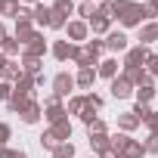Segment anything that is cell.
Here are the masks:
<instances>
[{
  "mask_svg": "<svg viewBox=\"0 0 158 158\" xmlns=\"http://www.w3.org/2000/svg\"><path fill=\"white\" fill-rule=\"evenodd\" d=\"M3 3H6V0H0V13H3Z\"/></svg>",
  "mask_w": 158,
  "mask_h": 158,
  "instance_id": "d6a6232c",
  "label": "cell"
},
{
  "mask_svg": "<svg viewBox=\"0 0 158 158\" xmlns=\"http://www.w3.org/2000/svg\"><path fill=\"white\" fill-rule=\"evenodd\" d=\"M136 96H139V102H149V99L155 96V90H152V84H139V87H136Z\"/></svg>",
  "mask_w": 158,
  "mask_h": 158,
  "instance_id": "44dd1931",
  "label": "cell"
},
{
  "mask_svg": "<svg viewBox=\"0 0 158 158\" xmlns=\"http://www.w3.org/2000/svg\"><path fill=\"white\" fill-rule=\"evenodd\" d=\"M44 53H47V44H44V37H37V34H34V37L25 44V56H28V59H40Z\"/></svg>",
  "mask_w": 158,
  "mask_h": 158,
  "instance_id": "3957f363",
  "label": "cell"
},
{
  "mask_svg": "<svg viewBox=\"0 0 158 158\" xmlns=\"http://www.w3.org/2000/svg\"><path fill=\"white\" fill-rule=\"evenodd\" d=\"M143 149H146V152H158V133H152V136H149V143H146Z\"/></svg>",
  "mask_w": 158,
  "mask_h": 158,
  "instance_id": "484cf974",
  "label": "cell"
},
{
  "mask_svg": "<svg viewBox=\"0 0 158 158\" xmlns=\"http://www.w3.org/2000/svg\"><path fill=\"white\" fill-rule=\"evenodd\" d=\"M106 47L109 50H127V37H124V31H109V37H106Z\"/></svg>",
  "mask_w": 158,
  "mask_h": 158,
  "instance_id": "8992f818",
  "label": "cell"
},
{
  "mask_svg": "<svg viewBox=\"0 0 158 158\" xmlns=\"http://www.w3.org/2000/svg\"><path fill=\"white\" fill-rule=\"evenodd\" d=\"M0 74H3L6 81H19V74H22V68H19L16 62H6V65H3V71H0Z\"/></svg>",
  "mask_w": 158,
  "mask_h": 158,
  "instance_id": "4fadbf2b",
  "label": "cell"
},
{
  "mask_svg": "<svg viewBox=\"0 0 158 158\" xmlns=\"http://www.w3.org/2000/svg\"><path fill=\"white\" fill-rule=\"evenodd\" d=\"M152 40H158V25H143L139 28V47H146Z\"/></svg>",
  "mask_w": 158,
  "mask_h": 158,
  "instance_id": "30bf717a",
  "label": "cell"
},
{
  "mask_svg": "<svg viewBox=\"0 0 158 158\" xmlns=\"http://www.w3.org/2000/svg\"><path fill=\"white\" fill-rule=\"evenodd\" d=\"M143 62H149V50H146V47H133V50L127 53V65L143 68Z\"/></svg>",
  "mask_w": 158,
  "mask_h": 158,
  "instance_id": "5b68a950",
  "label": "cell"
},
{
  "mask_svg": "<svg viewBox=\"0 0 158 158\" xmlns=\"http://www.w3.org/2000/svg\"><path fill=\"white\" fill-rule=\"evenodd\" d=\"M90 146H93L96 152H106V149H109V139H106L102 133H90Z\"/></svg>",
  "mask_w": 158,
  "mask_h": 158,
  "instance_id": "ac0fdd59",
  "label": "cell"
},
{
  "mask_svg": "<svg viewBox=\"0 0 158 158\" xmlns=\"http://www.w3.org/2000/svg\"><path fill=\"white\" fill-rule=\"evenodd\" d=\"M31 37H34V28H31V22H19V25H16V40H19V44H28Z\"/></svg>",
  "mask_w": 158,
  "mask_h": 158,
  "instance_id": "9c48e42d",
  "label": "cell"
},
{
  "mask_svg": "<svg viewBox=\"0 0 158 158\" xmlns=\"http://www.w3.org/2000/svg\"><path fill=\"white\" fill-rule=\"evenodd\" d=\"M149 68H152V74L158 77V56H149Z\"/></svg>",
  "mask_w": 158,
  "mask_h": 158,
  "instance_id": "f546056e",
  "label": "cell"
},
{
  "mask_svg": "<svg viewBox=\"0 0 158 158\" xmlns=\"http://www.w3.org/2000/svg\"><path fill=\"white\" fill-rule=\"evenodd\" d=\"M99 74H102V77H115V74H118V62H115V59H106V62L99 65Z\"/></svg>",
  "mask_w": 158,
  "mask_h": 158,
  "instance_id": "9a60e30c",
  "label": "cell"
},
{
  "mask_svg": "<svg viewBox=\"0 0 158 158\" xmlns=\"http://www.w3.org/2000/svg\"><path fill=\"white\" fill-rule=\"evenodd\" d=\"M3 53H6V56H16V53H19V40H16V37H6V40H3Z\"/></svg>",
  "mask_w": 158,
  "mask_h": 158,
  "instance_id": "603a6c76",
  "label": "cell"
},
{
  "mask_svg": "<svg viewBox=\"0 0 158 158\" xmlns=\"http://www.w3.org/2000/svg\"><path fill=\"white\" fill-rule=\"evenodd\" d=\"M53 56L62 59V62H65V59H74V56H77V47L68 44V40H56V44H53Z\"/></svg>",
  "mask_w": 158,
  "mask_h": 158,
  "instance_id": "7a4b0ae2",
  "label": "cell"
},
{
  "mask_svg": "<svg viewBox=\"0 0 158 158\" xmlns=\"http://www.w3.org/2000/svg\"><path fill=\"white\" fill-rule=\"evenodd\" d=\"M68 37L71 40H84L87 37V25L84 22H68Z\"/></svg>",
  "mask_w": 158,
  "mask_h": 158,
  "instance_id": "8fae6325",
  "label": "cell"
},
{
  "mask_svg": "<svg viewBox=\"0 0 158 158\" xmlns=\"http://www.w3.org/2000/svg\"><path fill=\"white\" fill-rule=\"evenodd\" d=\"M3 65H6V59H3V56H0V71H3Z\"/></svg>",
  "mask_w": 158,
  "mask_h": 158,
  "instance_id": "1f68e13d",
  "label": "cell"
},
{
  "mask_svg": "<svg viewBox=\"0 0 158 158\" xmlns=\"http://www.w3.org/2000/svg\"><path fill=\"white\" fill-rule=\"evenodd\" d=\"M71 87H74V77H68V74L62 71V74H56V81H53V96L62 99V96L71 93Z\"/></svg>",
  "mask_w": 158,
  "mask_h": 158,
  "instance_id": "6da1fadb",
  "label": "cell"
},
{
  "mask_svg": "<svg viewBox=\"0 0 158 158\" xmlns=\"http://www.w3.org/2000/svg\"><path fill=\"white\" fill-rule=\"evenodd\" d=\"M3 40H6V28H3V25H0V44H3Z\"/></svg>",
  "mask_w": 158,
  "mask_h": 158,
  "instance_id": "4dcf8cb0",
  "label": "cell"
},
{
  "mask_svg": "<svg viewBox=\"0 0 158 158\" xmlns=\"http://www.w3.org/2000/svg\"><path fill=\"white\" fill-rule=\"evenodd\" d=\"M109 22H112V19H109L106 13H93V16H90V28H93L96 34H106V31H109Z\"/></svg>",
  "mask_w": 158,
  "mask_h": 158,
  "instance_id": "52a82bcc",
  "label": "cell"
},
{
  "mask_svg": "<svg viewBox=\"0 0 158 158\" xmlns=\"http://www.w3.org/2000/svg\"><path fill=\"white\" fill-rule=\"evenodd\" d=\"M28 3H37V0H28Z\"/></svg>",
  "mask_w": 158,
  "mask_h": 158,
  "instance_id": "836d02e7",
  "label": "cell"
},
{
  "mask_svg": "<svg viewBox=\"0 0 158 158\" xmlns=\"http://www.w3.org/2000/svg\"><path fill=\"white\" fill-rule=\"evenodd\" d=\"M146 124H149V130H152V133H158V112H152V115L146 118Z\"/></svg>",
  "mask_w": 158,
  "mask_h": 158,
  "instance_id": "4316f807",
  "label": "cell"
},
{
  "mask_svg": "<svg viewBox=\"0 0 158 158\" xmlns=\"http://www.w3.org/2000/svg\"><path fill=\"white\" fill-rule=\"evenodd\" d=\"M50 133L56 136V143H62V139H68V136H71V124H68V118H62V121H56Z\"/></svg>",
  "mask_w": 158,
  "mask_h": 158,
  "instance_id": "ba28073f",
  "label": "cell"
},
{
  "mask_svg": "<svg viewBox=\"0 0 158 158\" xmlns=\"http://www.w3.org/2000/svg\"><path fill=\"white\" fill-rule=\"evenodd\" d=\"M93 77H96L93 68H81V74L74 77V84H77V87H90V84H93Z\"/></svg>",
  "mask_w": 158,
  "mask_h": 158,
  "instance_id": "7c38bea8",
  "label": "cell"
},
{
  "mask_svg": "<svg viewBox=\"0 0 158 158\" xmlns=\"http://www.w3.org/2000/svg\"><path fill=\"white\" fill-rule=\"evenodd\" d=\"M0 158H28L25 152H13V149H0Z\"/></svg>",
  "mask_w": 158,
  "mask_h": 158,
  "instance_id": "cb8c5ba5",
  "label": "cell"
},
{
  "mask_svg": "<svg viewBox=\"0 0 158 158\" xmlns=\"http://www.w3.org/2000/svg\"><path fill=\"white\" fill-rule=\"evenodd\" d=\"M31 16H34V19H37L40 25H50V6H44V3H37Z\"/></svg>",
  "mask_w": 158,
  "mask_h": 158,
  "instance_id": "5bb4252c",
  "label": "cell"
},
{
  "mask_svg": "<svg viewBox=\"0 0 158 158\" xmlns=\"http://www.w3.org/2000/svg\"><path fill=\"white\" fill-rule=\"evenodd\" d=\"M81 16H87V19L93 16V3H90V0H87V3H81Z\"/></svg>",
  "mask_w": 158,
  "mask_h": 158,
  "instance_id": "f1b7e54d",
  "label": "cell"
},
{
  "mask_svg": "<svg viewBox=\"0 0 158 158\" xmlns=\"http://www.w3.org/2000/svg\"><path fill=\"white\" fill-rule=\"evenodd\" d=\"M22 118H25V124H34V121L40 118V106H37V102H31V106L22 112Z\"/></svg>",
  "mask_w": 158,
  "mask_h": 158,
  "instance_id": "2e32d148",
  "label": "cell"
},
{
  "mask_svg": "<svg viewBox=\"0 0 158 158\" xmlns=\"http://www.w3.org/2000/svg\"><path fill=\"white\" fill-rule=\"evenodd\" d=\"M84 109H87V99H81V96H77V99H71V102H68V112H71V115H81ZM68 112H65V115H68Z\"/></svg>",
  "mask_w": 158,
  "mask_h": 158,
  "instance_id": "7402d4cb",
  "label": "cell"
},
{
  "mask_svg": "<svg viewBox=\"0 0 158 158\" xmlns=\"http://www.w3.org/2000/svg\"><path fill=\"white\" fill-rule=\"evenodd\" d=\"M53 155H56V158H71V155H74V146H71V143H59V146L53 149Z\"/></svg>",
  "mask_w": 158,
  "mask_h": 158,
  "instance_id": "d6986e66",
  "label": "cell"
},
{
  "mask_svg": "<svg viewBox=\"0 0 158 158\" xmlns=\"http://www.w3.org/2000/svg\"><path fill=\"white\" fill-rule=\"evenodd\" d=\"M118 124H121V127H124V130H133V127H136V124H139V118H136V115H133V112H127V115H121V118H118Z\"/></svg>",
  "mask_w": 158,
  "mask_h": 158,
  "instance_id": "e0dca14e",
  "label": "cell"
},
{
  "mask_svg": "<svg viewBox=\"0 0 158 158\" xmlns=\"http://www.w3.org/2000/svg\"><path fill=\"white\" fill-rule=\"evenodd\" d=\"M0 99H13V87L10 84H0Z\"/></svg>",
  "mask_w": 158,
  "mask_h": 158,
  "instance_id": "83f0119b",
  "label": "cell"
},
{
  "mask_svg": "<svg viewBox=\"0 0 158 158\" xmlns=\"http://www.w3.org/2000/svg\"><path fill=\"white\" fill-rule=\"evenodd\" d=\"M130 90H133V84L127 81V77H112V96L124 99V96H130Z\"/></svg>",
  "mask_w": 158,
  "mask_h": 158,
  "instance_id": "277c9868",
  "label": "cell"
},
{
  "mask_svg": "<svg viewBox=\"0 0 158 158\" xmlns=\"http://www.w3.org/2000/svg\"><path fill=\"white\" fill-rule=\"evenodd\" d=\"M53 13H59V16H71V13H74V6H71V0H56Z\"/></svg>",
  "mask_w": 158,
  "mask_h": 158,
  "instance_id": "ffe728a7",
  "label": "cell"
},
{
  "mask_svg": "<svg viewBox=\"0 0 158 158\" xmlns=\"http://www.w3.org/2000/svg\"><path fill=\"white\" fill-rule=\"evenodd\" d=\"M87 127H90V133H102V130H106V124H102L99 118H93V121H90Z\"/></svg>",
  "mask_w": 158,
  "mask_h": 158,
  "instance_id": "d4e9b609",
  "label": "cell"
}]
</instances>
